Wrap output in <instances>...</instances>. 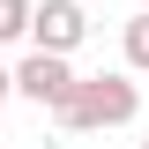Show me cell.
Listing matches in <instances>:
<instances>
[{"mask_svg":"<svg viewBox=\"0 0 149 149\" xmlns=\"http://www.w3.org/2000/svg\"><path fill=\"white\" fill-rule=\"evenodd\" d=\"M142 8H149V0H142Z\"/></svg>","mask_w":149,"mask_h":149,"instance_id":"cell-8","label":"cell"},{"mask_svg":"<svg viewBox=\"0 0 149 149\" xmlns=\"http://www.w3.org/2000/svg\"><path fill=\"white\" fill-rule=\"evenodd\" d=\"M90 37V15H82V0H37L30 8V45H45V52H67Z\"/></svg>","mask_w":149,"mask_h":149,"instance_id":"cell-3","label":"cell"},{"mask_svg":"<svg viewBox=\"0 0 149 149\" xmlns=\"http://www.w3.org/2000/svg\"><path fill=\"white\" fill-rule=\"evenodd\" d=\"M142 149H149V134H142Z\"/></svg>","mask_w":149,"mask_h":149,"instance_id":"cell-7","label":"cell"},{"mask_svg":"<svg viewBox=\"0 0 149 149\" xmlns=\"http://www.w3.org/2000/svg\"><path fill=\"white\" fill-rule=\"evenodd\" d=\"M134 112H142V82H134V67H112V74H74L52 119L67 134H104V127H127Z\"/></svg>","mask_w":149,"mask_h":149,"instance_id":"cell-1","label":"cell"},{"mask_svg":"<svg viewBox=\"0 0 149 149\" xmlns=\"http://www.w3.org/2000/svg\"><path fill=\"white\" fill-rule=\"evenodd\" d=\"M8 97H15V67H0V104H8Z\"/></svg>","mask_w":149,"mask_h":149,"instance_id":"cell-6","label":"cell"},{"mask_svg":"<svg viewBox=\"0 0 149 149\" xmlns=\"http://www.w3.org/2000/svg\"><path fill=\"white\" fill-rule=\"evenodd\" d=\"M119 45H127V67H134V74H149V8H134V15H127Z\"/></svg>","mask_w":149,"mask_h":149,"instance_id":"cell-4","label":"cell"},{"mask_svg":"<svg viewBox=\"0 0 149 149\" xmlns=\"http://www.w3.org/2000/svg\"><path fill=\"white\" fill-rule=\"evenodd\" d=\"M67 90H74V67H67V52H45V45H30V52L15 60V97H30L37 112H52Z\"/></svg>","mask_w":149,"mask_h":149,"instance_id":"cell-2","label":"cell"},{"mask_svg":"<svg viewBox=\"0 0 149 149\" xmlns=\"http://www.w3.org/2000/svg\"><path fill=\"white\" fill-rule=\"evenodd\" d=\"M30 8L37 0H0V45H22L30 37Z\"/></svg>","mask_w":149,"mask_h":149,"instance_id":"cell-5","label":"cell"}]
</instances>
